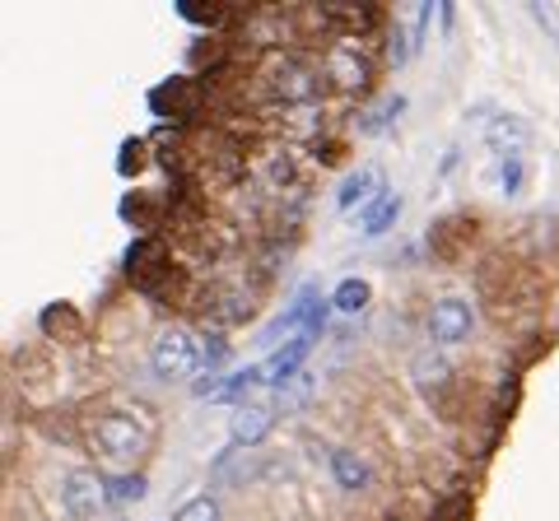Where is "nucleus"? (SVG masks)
<instances>
[{
    "mask_svg": "<svg viewBox=\"0 0 559 521\" xmlns=\"http://www.w3.org/2000/svg\"><path fill=\"white\" fill-rule=\"evenodd\" d=\"M275 405H261V401H252V405H238L234 410V420H229V443L234 447H257V443H266V433L275 428Z\"/></svg>",
    "mask_w": 559,
    "mask_h": 521,
    "instance_id": "6e6552de",
    "label": "nucleus"
},
{
    "mask_svg": "<svg viewBox=\"0 0 559 521\" xmlns=\"http://www.w3.org/2000/svg\"><path fill=\"white\" fill-rule=\"evenodd\" d=\"M108 498L112 502H140L145 498V475H108Z\"/></svg>",
    "mask_w": 559,
    "mask_h": 521,
    "instance_id": "aec40b11",
    "label": "nucleus"
},
{
    "mask_svg": "<svg viewBox=\"0 0 559 521\" xmlns=\"http://www.w3.org/2000/svg\"><path fill=\"white\" fill-rule=\"evenodd\" d=\"M205 368V344L187 326H164L150 340V373L159 381H191Z\"/></svg>",
    "mask_w": 559,
    "mask_h": 521,
    "instance_id": "f257e3e1",
    "label": "nucleus"
},
{
    "mask_svg": "<svg viewBox=\"0 0 559 521\" xmlns=\"http://www.w3.org/2000/svg\"><path fill=\"white\" fill-rule=\"evenodd\" d=\"M257 178L266 182V191H294V186H304L299 154H294V149H271L266 159L257 163Z\"/></svg>",
    "mask_w": 559,
    "mask_h": 521,
    "instance_id": "9d476101",
    "label": "nucleus"
},
{
    "mask_svg": "<svg viewBox=\"0 0 559 521\" xmlns=\"http://www.w3.org/2000/svg\"><path fill=\"white\" fill-rule=\"evenodd\" d=\"M378 191H382V172L378 168H359V172H349V178L341 182L336 205H341V210H355V205L364 210V205H369Z\"/></svg>",
    "mask_w": 559,
    "mask_h": 521,
    "instance_id": "4468645a",
    "label": "nucleus"
},
{
    "mask_svg": "<svg viewBox=\"0 0 559 521\" xmlns=\"http://www.w3.org/2000/svg\"><path fill=\"white\" fill-rule=\"evenodd\" d=\"M57 498H61V512L70 521H94L103 508H108V475L90 471V465H75L57 480Z\"/></svg>",
    "mask_w": 559,
    "mask_h": 521,
    "instance_id": "39448f33",
    "label": "nucleus"
},
{
    "mask_svg": "<svg viewBox=\"0 0 559 521\" xmlns=\"http://www.w3.org/2000/svg\"><path fill=\"white\" fill-rule=\"evenodd\" d=\"M401 108H406V98H401V94H392V98H382V102H378V108H373V112H364V121H359V131H364V135H378V131H388V126H392V117H396Z\"/></svg>",
    "mask_w": 559,
    "mask_h": 521,
    "instance_id": "a211bd4d",
    "label": "nucleus"
},
{
    "mask_svg": "<svg viewBox=\"0 0 559 521\" xmlns=\"http://www.w3.org/2000/svg\"><path fill=\"white\" fill-rule=\"evenodd\" d=\"M471 331H476V303L462 299V293H448L429 307V340L439 350H452V344H466Z\"/></svg>",
    "mask_w": 559,
    "mask_h": 521,
    "instance_id": "423d86ee",
    "label": "nucleus"
},
{
    "mask_svg": "<svg viewBox=\"0 0 559 521\" xmlns=\"http://www.w3.org/2000/svg\"><path fill=\"white\" fill-rule=\"evenodd\" d=\"M90 447L98 457L127 465L150 451V428L135 424L131 414H121V410H98V414H90Z\"/></svg>",
    "mask_w": 559,
    "mask_h": 521,
    "instance_id": "7ed1b4c3",
    "label": "nucleus"
},
{
    "mask_svg": "<svg viewBox=\"0 0 559 521\" xmlns=\"http://www.w3.org/2000/svg\"><path fill=\"white\" fill-rule=\"evenodd\" d=\"M411 377H415V387L425 391V396H439V391L448 387V381H452V363H448V359H443V354L429 344L425 354H415V363H411Z\"/></svg>",
    "mask_w": 559,
    "mask_h": 521,
    "instance_id": "f8f14e48",
    "label": "nucleus"
},
{
    "mask_svg": "<svg viewBox=\"0 0 559 521\" xmlns=\"http://www.w3.org/2000/svg\"><path fill=\"white\" fill-rule=\"evenodd\" d=\"M326 465H331V480H336V489H345V494H364L373 484L369 461H364L355 447H331Z\"/></svg>",
    "mask_w": 559,
    "mask_h": 521,
    "instance_id": "1a4fd4ad",
    "label": "nucleus"
},
{
    "mask_svg": "<svg viewBox=\"0 0 559 521\" xmlns=\"http://www.w3.org/2000/svg\"><path fill=\"white\" fill-rule=\"evenodd\" d=\"M485 141L495 145V149H503V154H522V145L532 141V121L503 112V117H495V121L485 126Z\"/></svg>",
    "mask_w": 559,
    "mask_h": 521,
    "instance_id": "ddd939ff",
    "label": "nucleus"
},
{
    "mask_svg": "<svg viewBox=\"0 0 559 521\" xmlns=\"http://www.w3.org/2000/svg\"><path fill=\"white\" fill-rule=\"evenodd\" d=\"M322 75H326L331 89L364 94L369 89V80H373V61L355 38H336V43L322 47Z\"/></svg>",
    "mask_w": 559,
    "mask_h": 521,
    "instance_id": "20e7f679",
    "label": "nucleus"
},
{
    "mask_svg": "<svg viewBox=\"0 0 559 521\" xmlns=\"http://www.w3.org/2000/svg\"><path fill=\"white\" fill-rule=\"evenodd\" d=\"M532 20H536V24H540V28H546V33H550V38L559 43V14H555L550 5H532Z\"/></svg>",
    "mask_w": 559,
    "mask_h": 521,
    "instance_id": "412c9836",
    "label": "nucleus"
},
{
    "mask_svg": "<svg viewBox=\"0 0 559 521\" xmlns=\"http://www.w3.org/2000/svg\"><path fill=\"white\" fill-rule=\"evenodd\" d=\"M266 89L275 102H285V108H312L326 89V75H322V65L304 61L299 51H280L266 65Z\"/></svg>",
    "mask_w": 559,
    "mask_h": 521,
    "instance_id": "f03ea898",
    "label": "nucleus"
},
{
    "mask_svg": "<svg viewBox=\"0 0 559 521\" xmlns=\"http://www.w3.org/2000/svg\"><path fill=\"white\" fill-rule=\"evenodd\" d=\"M522 186H527V159H522V154H503L499 191H503V196H522Z\"/></svg>",
    "mask_w": 559,
    "mask_h": 521,
    "instance_id": "f3484780",
    "label": "nucleus"
},
{
    "mask_svg": "<svg viewBox=\"0 0 559 521\" xmlns=\"http://www.w3.org/2000/svg\"><path fill=\"white\" fill-rule=\"evenodd\" d=\"M173 521H219V498L215 494H197L187 498L178 512H173Z\"/></svg>",
    "mask_w": 559,
    "mask_h": 521,
    "instance_id": "6ab92c4d",
    "label": "nucleus"
},
{
    "mask_svg": "<svg viewBox=\"0 0 559 521\" xmlns=\"http://www.w3.org/2000/svg\"><path fill=\"white\" fill-rule=\"evenodd\" d=\"M369 299H373V289H369V280H359V275H345V280L331 289V307L345 312V317H359V312L369 307Z\"/></svg>",
    "mask_w": 559,
    "mask_h": 521,
    "instance_id": "dca6fc26",
    "label": "nucleus"
},
{
    "mask_svg": "<svg viewBox=\"0 0 559 521\" xmlns=\"http://www.w3.org/2000/svg\"><path fill=\"white\" fill-rule=\"evenodd\" d=\"M312 331H299V336H289L280 350L271 354V359H261V373H266V387H275V391H285L294 377L304 373V359L312 354Z\"/></svg>",
    "mask_w": 559,
    "mask_h": 521,
    "instance_id": "0eeeda50",
    "label": "nucleus"
},
{
    "mask_svg": "<svg viewBox=\"0 0 559 521\" xmlns=\"http://www.w3.org/2000/svg\"><path fill=\"white\" fill-rule=\"evenodd\" d=\"M261 387H266V373H261V363H252V368L234 373L229 381H219V391L210 396V401H234V405H252L248 396H252V391H261Z\"/></svg>",
    "mask_w": 559,
    "mask_h": 521,
    "instance_id": "2eb2a0df",
    "label": "nucleus"
},
{
    "mask_svg": "<svg viewBox=\"0 0 559 521\" xmlns=\"http://www.w3.org/2000/svg\"><path fill=\"white\" fill-rule=\"evenodd\" d=\"M396 219H401V196H396V191L382 186L378 196H373V201L359 210V229H364V238H382V233H388Z\"/></svg>",
    "mask_w": 559,
    "mask_h": 521,
    "instance_id": "9b49d317",
    "label": "nucleus"
}]
</instances>
